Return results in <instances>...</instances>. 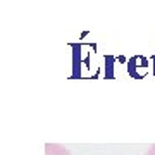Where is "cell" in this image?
I'll return each instance as SVG.
<instances>
[{"label": "cell", "mask_w": 155, "mask_h": 155, "mask_svg": "<svg viewBox=\"0 0 155 155\" xmlns=\"http://www.w3.org/2000/svg\"><path fill=\"white\" fill-rule=\"evenodd\" d=\"M45 155H71V152L59 143H47L45 145Z\"/></svg>", "instance_id": "6da1fadb"}, {"label": "cell", "mask_w": 155, "mask_h": 155, "mask_svg": "<svg viewBox=\"0 0 155 155\" xmlns=\"http://www.w3.org/2000/svg\"><path fill=\"white\" fill-rule=\"evenodd\" d=\"M145 155H155V143L152 145V147H150V148L147 150V152H145Z\"/></svg>", "instance_id": "7a4b0ae2"}]
</instances>
